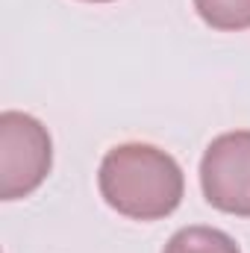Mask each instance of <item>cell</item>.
<instances>
[{
	"label": "cell",
	"instance_id": "obj_4",
	"mask_svg": "<svg viewBox=\"0 0 250 253\" xmlns=\"http://www.w3.org/2000/svg\"><path fill=\"white\" fill-rule=\"evenodd\" d=\"M162 253H242L239 245L215 227H183L177 230Z\"/></svg>",
	"mask_w": 250,
	"mask_h": 253
},
{
	"label": "cell",
	"instance_id": "obj_6",
	"mask_svg": "<svg viewBox=\"0 0 250 253\" xmlns=\"http://www.w3.org/2000/svg\"><path fill=\"white\" fill-rule=\"evenodd\" d=\"M88 3H109V0H88Z\"/></svg>",
	"mask_w": 250,
	"mask_h": 253
},
{
	"label": "cell",
	"instance_id": "obj_3",
	"mask_svg": "<svg viewBox=\"0 0 250 253\" xmlns=\"http://www.w3.org/2000/svg\"><path fill=\"white\" fill-rule=\"evenodd\" d=\"M200 186L215 209L250 218V129L212 138L200 162Z\"/></svg>",
	"mask_w": 250,
	"mask_h": 253
},
{
	"label": "cell",
	"instance_id": "obj_2",
	"mask_svg": "<svg viewBox=\"0 0 250 253\" xmlns=\"http://www.w3.org/2000/svg\"><path fill=\"white\" fill-rule=\"evenodd\" d=\"M53 162L47 126L27 112L0 115V197L18 200L39 189Z\"/></svg>",
	"mask_w": 250,
	"mask_h": 253
},
{
	"label": "cell",
	"instance_id": "obj_5",
	"mask_svg": "<svg viewBox=\"0 0 250 253\" xmlns=\"http://www.w3.org/2000/svg\"><path fill=\"white\" fill-rule=\"evenodd\" d=\"M197 15L224 33H239L250 27V0H194Z\"/></svg>",
	"mask_w": 250,
	"mask_h": 253
},
{
	"label": "cell",
	"instance_id": "obj_1",
	"mask_svg": "<svg viewBox=\"0 0 250 253\" xmlns=\"http://www.w3.org/2000/svg\"><path fill=\"white\" fill-rule=\"evenodd\" d=\"M100 194L126 218L159 221L183 200V168L153 144H118L100 162Z\"/></svg>",
	"mask_w": 250,
	"mask_h": 253
}]
</instances>
